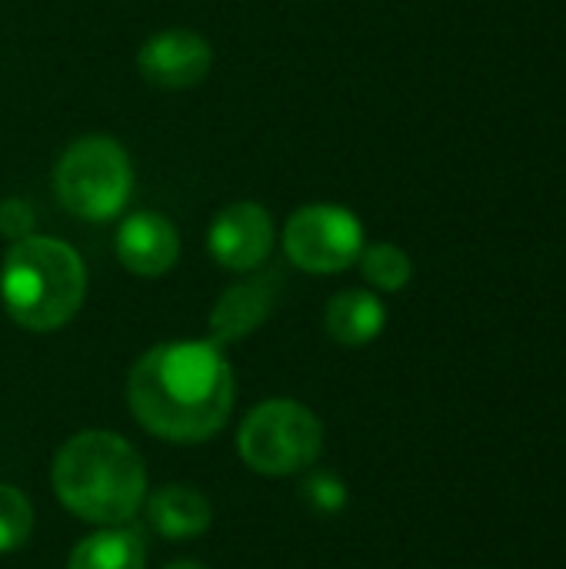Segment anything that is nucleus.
<instances>
[{
	"mask_svg": "<svg viewBox=\"0 0 566 569\" xmlns=\"http://www.w3.org/2000/svg\"><path fill=\"white\" fill-rule=\"evenodd\" d=\"M127 403L147 433L203 443L234 410V373L214 340L160 343L133 363Z\"/></svg>",
	"mask_w": 566,
	"mask_h": 569,
	"instance_id": "nucleus-1",
	"label": "nucleus"
},
{
	"mask_svg": "<svg viewBox=\"0 0 566 569\" xmlns=\"http://www.w3.org/2000/svg\"><path fill=\"white\" fill-rule=\"evenodd\" d=\"M53 490L60 503L97 527H123L147 497L140 453L117 433L83 430L53 457Z\"/></svg>",
	"mask_w": 566,
	"mask_h": 569,
	"instance_id": "nucleus-2",
	"label": "nucleus"
},
{
	"mask_svg": "<svg viewBox=\"0 0 566 569\" xmlns=\"http://www.w3.org/2000/svg\"><path fill=\"white\" fill-rule=\"evenodd\" d=\"M87 297V267L73 247L53 237H23L3 257L0 300L10 320L30 333L67 327Z\"/></svg>",
	"mask_w": 566,
	"mask_h": 569,
	"instance_id": "nucleus-3",
	"label": "nucleus"
},
{
	"mask_svg": "<svg viewBox=\"0 0 566 569\" xmlns=\"http://www.w3.org/2000/svg\"><path fill=\"white\" fill-rule=\"evenodd\" d=\"M53 190L67 213L90 223L113 220L133 190L130 157L110 137H83L57 160Z\"/></svg>",
	"mask_w": 566,
	"mask_h": 569,
	"instance_id": "nucleus-4",
	"label": "nucleus"
},
{
	"mask_svg": "<svg viewBox=\"0 0 566 569\" xmlns=\"http://www.w3.org/2000/svg\"><path fill=\"white\" fill-rule=\"evenodd\" d=\"M324 450L320 420L294 400H270L247 413L237 433V453L254 473L290 477L317 463Z\"/></svg>",
	"mask_w": 566,
	"mask_h": 569,
	"instance_id": "nucleus-5",
	"label": "nucleus"
},
{
	"mask_svg": "<svg viewBox=\"0 0 566 569\" xmlns=\"http://www.w3.org/2000/svg\"><path fill=\"white\" fill-rule=\"evenodd\" d=\"M284 250L307 273H340L360 260L364 227L347 207L314 203L287 220Z\"/></svg>",
	"mask_w": 566,
	"mask_h": 569,
	"instance_id": "nucleus-6",
	"label": "nucleus"
},
{
	"mask_svg": "<svg viewBox=\"0 0 566 569\" xmlns=\"http://www.w3.org/2000/svg\"><path fill=\"white\" fill-rule=\"evenodd\" d=\"M207 247L220 267L234 273H250L274 250V220L260 203H250V200L230 203L214 217Z\"/></svg>",
	"mask_w": 566,
	"mask_h": 569,
	"instance_id": "nucleus-7",
	"label": "nucleus"
},
{
	"mask_svg": "<svg viewBox=\"0 0 566 569\" xmlns=\"http://www.w3.org/2000/svg\"><path fill=\"white\" fill-rule=\"evenodd\" d=\"M210 63H214L210 43L200 33L183 30V27L153 33L137 53V67L143 80L160 90L197 87L210 73Z\"/></svg>",
	"mask_w": 566,
	"mask_h": 569,
	"instance_id": "nucleus-8",
	"label": "nucleus"
},
{
	"mask_svg": "<svg viewBox=\"0 0 566 569\" xmlns=\"http://www.w3.org/2000/svg\"><path fill=\"white\" fill-rule=\"evenodd\" d=\"M117 257L137 277H163L180 257V233L163 213L137 210L117 230Z\"/></svg>",
	"mask_w": 566,
	"mask_h": 569,
	"instance_id": "nucleus-9",
	"label": "nucleus"
},
{
	"mask_svg": "<svg viewBox=\"0 0 566 569\" xmlns=\"http://www.w3.org/2000/svg\"><path fill=\"white\" fill-rule=\"evenodd\" d=\"M280 290H284V277L277 270L257 273V277L230 287L210 313V340L217 347H224L240 337H250L274 313Z\"/></svg>",
	"mask_w": 566,
	"mask_h": 569,
	"instance_id": "nucleus-10",
	"label": "nucleus"
},
{
	"mask_svg": "<svg viewBox=\"0 0 566 569\" xmlns=\"http://www.w3.org/2000/svg\"><path fill=\"white\" fill-rule=\"evenodd\" d=\"M384 323H387V310L367 290H344V293H337L327 303V313H324L327 333L337 343H344V347H364V343L377 340L384 333Z\"/></svg>",
	"mask_w": 566,
	"mask_h": 569,
	"instance_id": "nucleus-11",
	"label": "nucleus"
},
{
	"mask_svg": "<svg viewBox=\"0 0 566 569\" xmlns=\"http://www.w3.org/2000/svg\"><path fill=\"white\" fill-rule=\"evenodd\" d=\"M147 513H150V523L170 537V540H187V537H200L210 520H214V510H210V500L193 490V487H163L150 497L147 503Z\"/></svg>",
	"mask_w": 566,
	"mask_h": 569,
	"instance_id": "nucleus-12",
	"label": "nucleus"
},
{
	"mask_svg": "<svg viewBox=\"0 0 566 569\" xmlns=\"http://www.w3.org/2000/svg\"><path fill=\"white\" fill-rule=\"evenodd\" d=\"M143 537L123 527H107L73 547L67 569H143Z\"/></svg>",
	"mask_w": 566,
	"mask_h": 569,
	"instance_id": "nucleus-13",
	"label": "nucleus"
},
{
	"mask_svg": "<svg viewBox=\"0 0 566 569\" xmlns=\"http://www.w3.org/2000/svg\"><path fill=\"white\" fill-rule=\"evenodd\" d=\"M360 273L377 290L397 293V290H404L410 283L414 263H410V257L400 247H394V243H374V247H364L360 250Z\"/></svg>",
	"mask_w": 566,
	"mask_h": 569,
	"instance_id": "nucleus-14",
	"label": "nucleus"
},
{
	"mask_svg": "<svg viewBox=\"0 0 566 569\" xmlns=\"http://www.w3.org/2000/svg\"><path fill=\"white\" fill-rule=\"evenodd\" d=\"M33 533V507L30 500L10 487L0 483V553H13L20 550Z\"/></svg>",
	"mask_w": 566,
	"mask_h": 569,
	"instance_id": "nucleus-15",
	"label": "nucleus"
},
{
	"mask_svg": "<svg viewBox=\"0 0 566 569\" xmlns=\"http://www.w3.org/2000/svg\"><path fill=\"white\" fill-rule=\"evenodd\" d=\"M0 233L10 237V240L30 237L33 233V210H30V203H23L17 197L3 200L0 203Z\"/></svg>",
	"mask_w": 566,
	"mask_h": 569,
	"instance_id": "nucleus-16",
	"label": "nucleus"
},
{
	"mask_svg": "<svg viewBox=\"0 0 566 569\" xmlns=\"http://www.w3.org/2000/svg\"><path fill=\"white\" fill-rule=\"evenodd\" d=\"M167 569H207L203 563H193V560H180V563H173V567Z\"/></svg>",
	"mask_w": 566,
	"mask_h": 569,
	"instance_id": "nucleus-17",
	"label": "nucleus"
}]
</instances>
